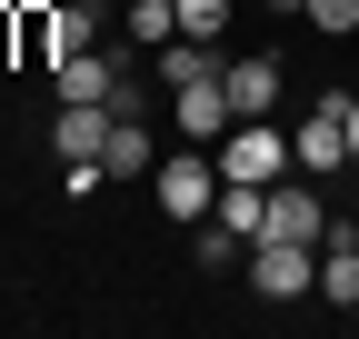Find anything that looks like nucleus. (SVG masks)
<instances>
[{
	"instance_id": "9b49d317",
	"label": "nucleus",
	"mask_w": 359,
	"mask_h": 339,
	"mask_svg": "<svg viewBox=\"0 0 359 339\" xmlns=\"http://www.w3.org/2000/svg\"><path fill=\"white\" fill-rule=\"evenodd\" d=\"M180 40V0H130V50H160Z\"/></svg>"
},
{
	"instance_id": "1a4fd4ad",
	"label": "nucleus",
	"mask_w": 359,
	"mask_h": 339,
	"mask_svg": "<svg viewBox=\"0 0 359 339\" xmlns=\"http://www.w3.org/2000/svg\"><path fill=\"white\" fill-rule=\"evenodd\" d=\"M150 160H160V150H150V120H110V150H100L110 180H140Z\"/></svg>"
},
{
	"instance_id": "f3484780",
	"label": "nucleus",
	"mask_w": 359,
	"mask_h": 339,
	"mask_svg": "<svg viewBox=\"0 0 359 339\" xmlns=\"http://www.w3.org/2000/svg\"><path fill=\"white\" fill-rule=\"evenodd\" d=\"M269 11H280V20H299V0H269Z\"/></svg>"
},
{
	"instance_id": "9d476101",
	"label": "nucleus",
	"mask_w": 359,
	"mask_h": 339,
	"mask_svg": "<svg viewBox=\"0 0 359 339\" xmlns=\"http://www.w3.org/2000/svg\"><path fill=\"white\" fill-rule=\"evenodd\" d=\"M320 300L359 310V249H349V230H330V249H320Z\"/></svg>"
},
{
	"instance_id": "f257e3e1",
	"label": "nucleus",
	"mask_w": 359,
	"mask_h": 339,
	"mask_svg": "<svg viewBox=\"0 0 359 339\" xmlns=\"http://www.w3.org/2000/svg\"><path fill=\"white\" fill-rule=\"evenodd\" d=\"M150 200L170 209V220L200 230L210 200H219V160H210V140H200V150H160V160H150Z\"/></svg>"
},
{
	"instance_id": "20e7f679",
	"label": "nucleus",
	"mask_w": 359,
	"mask_h": 339,
	"mask_svg": "<svg viewBox=\"0 0 359 339\" xmlns=\"http://www.w3.org/2000/svg\"><path fill=\"white\" fill-rule=\"evenodd\" d=\"M339 220H330V200L320 190H309V170H280V180H269V230L259 240H309V249H320Z\"/></svg>"
},
{
	"instance_id": "39448f33",
	"label": "nucleus",
	"mask_w": 359,
	"mask_h": 339,
	"mask_svg": "<svg viewBox=\"0 0 359 339\" xmlns=\"http://www.w3.org/2000/svg\"><path fill=\"white\" fill-rule=\"evenodd\" d=\"M20 30H30V50H50V60H70V50H100V11H90V0H60V11H30Z\"/></svg>"
},
{
	"instance_id": "423d86ee",
	"label": "nucleus",
	"mask_w": 359,
	"mask_h": 339,
	"mask_svg": "<svg viewBox=\"0 0 359 339\" xmlns=\"http://www.w3.org/2000/svg\"><path fill=\"white\" fill-rule=\"evenodd\" d=\"M290 160L309 170V180H330V170L349 160V130H339V90H330V100H320V110H309L299 130H290Z\"/></svg>"
},
{
	"instance_id": "f03ea898",
	"label": "nucleus",
	"mask_w": 359,
	"mask_h": 339,
	"mask_svg": "<svg viewBox=\"0 0 359 339\" xmlns=\"http://www.w3.org/2000/svg\"><path fill=\"white\" fill-rule=\"evenodd\" d=\"M210 160H219V180H280V170H299L290 160V130H280V120H230V130H219L210 140Z\"/></svg>"
},
{
	"instance_id": "a211bd4d",
	"label": "nucleus",
	"mask_w": 359,
	"mask_h": 339,
	"mask_svg": "<svg viewBox=\"0 0 359 339\" xmlns=\"http://www.w3.org/2000/svg\"><path fill=\"white\" fill-rule=\"evenodd\" d=\"M349 249H359V230H349Z\"/></svg>"
},
{
	"instance_id": "4468645a",
	"label": "nucleus",
	"mask_w": 359,
	"mask_h": 339,
	"mask_svg": "<svg viewBox=\"0 0 359 339\" xmlns=\"http://www.w3.org/2000/svg\"><path fill=\"white\" fill-rule=\"evenodd\" d=\"M180 30H190V40H219V30H230V0H180Z\"/></svg>"
},
{
	"instance_id": "dca6fc26",
	"label": "nucleus",
	"mask_w": 359,
	"mask_h": 339,
	"mask_svg": "<svg viewBox=\"0 0 359 339\" xmlns=\"http://www.w3.org/2000/svg\"><path fill=\"white\" fill-rule=\"evenodd\" d=\"M339 130H349V160H359V90H339Z\"/></svg>"
},
{
	"instance_id": "2eb2a0df",
	"label": "nucleus",
	"mask_w": 359,
	"mask_h": 339,
	"mask_svg": "<svg viewBox=\"0 0 359 339\" xmlns=\"http://www.w3.org/2000/svg\"><path fill=\"white\" fill-rule=\"evenodd\" d=\"M100 180H110V170H100V160H60V190H70V200H90V190H100Z\"/></svg>"
},
{
	"instance_id": "6e6552de",
	"label": "nucleus",
	"mask_w": 359,
	"mask_h": 339,
	"mask_svg": "<svg viewBox=\"0 0 359 339\" xmlns=\"http://www.w3.org/2000/svg\"><path fill=\"white\" fill-rule=\"evenodd\" d=\"M219 80H230V110H240V120H269V110H280V60H269V50L230 60Z\"/></svg>"
},
{
	"instance_id": "ddd939ff",
	"label": "nucleus",
	"mask_w": 359,
	"mask_h": 339,
	"mask_svg": "<svg viewBox=\"0 0 359 339\" xmlns=\"http://www.w3.org/2000/svg\"><path fill=\"white\" fill-rule=\"evenodd\" d=\"M190 249H200V270H230L250 240H240V230H219V220H200V240H190Z\"/></svg>"
},
{
	"instance_id": "7ed1b4c3",
	"label": "nucleus",
	"mask_w": 359,
	"mask_h": 339,
	"mask_svg": "<svg viewBox=\"0 0 359 339\" xmlns=\"http://www.w3.org/2000/svg\"><path fill=\"white\" fill-rule=\"evenodd\" d=\"M250 289L259 300H309L320 289V249L309 240H250Z\"/></svg>"
},
{
	"instance_id": "0eeeda50",
	"label": "nucleus",
	"mask_w": 359,
	"mask_h": 339,
	"mask_svg": "<svg viewBox=\"0 0 359 339\" xmlns=\"http://www.w3.org/2000/svg\"><path fill=\"white\" fill-rule=\"evenodd\" d=\"M170 100H180V140H219V130H230V120H240V110H230V80H219V70H200V80H180Z\"/></svg>"
},
{
	"instance_id": "f8f14e48",
	"label": "nucleus",
	"mask_w": 359,
	"mask_h": 339,
	"mask_svg": "<svg viewBox=\"0 0 359 339\" xmlns=\"http://www.w3.org/2000/svg\"><path fill=\"white\" fill-rule=\"evenodd\" d=\"M299 20L320 30V40H349L359 30V0H299Z\"/></svg>"
}]
</instances>
